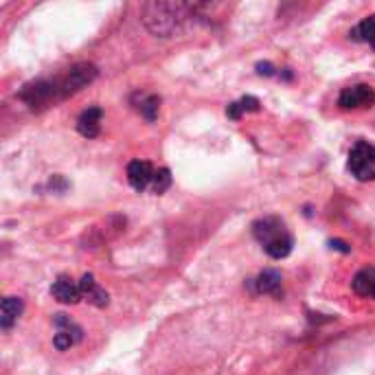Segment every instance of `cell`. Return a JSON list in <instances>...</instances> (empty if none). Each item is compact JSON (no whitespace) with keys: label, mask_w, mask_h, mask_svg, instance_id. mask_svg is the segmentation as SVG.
I'll use <instances>...</instances> for the list:
<instances>
[{"label":"cell","mask_w":375,"mask_h":375,"mask_svg":"<svg viewBox=\"0 0 375 375\" xmlns=\"http://www.w3.org/2000/svg\"><path fill=\"white\" fill-rule=\"evenodd\" d=\"M196 9L198 5L185 3H147L143 5V22L156 38H176L187 31Z\"/></svg>","instance_id":"6da1fadb"},{"label":"cell","mask_w":375,"mask_h":375,"mask_svg":"<svg viewBox=\"0 0 375 375\" xmlns=\"http://www.w3.org/2000/svg\"><path fill=\"white\" fill-rule=\"evenodd\" d=\"M254 239L263 246L266 254L273 259H286L294 248V237L288 231L286 222L277 215L261 217L252 224Z\"/></svg>","instance_id":"7a4b0ae2"},{"label":"cell","mask_w":375,"mask_h":375,"mask_svg":"<svg viewBox=\"0 0 375 375\" xmlns=\"http://www.w3.org/2000/svg\"><path fill=\"white\" fill-rule=\"evenodd\" d=\"M347 167L351 176L360 180V183L375 180V145L367 141H358L349 152Z\"/></svg>","instance_id":"3957f363"},{"label":"cell","mask_w":375,"mask_h":375,"mask_svg":"<svg viewBox=\"0 0 375 375\" xmlns=\"http://www.w3.org/2000/svg\"><path fill=\"white\" fill-rule=\"evenodd\" d=\"M375 103V90L367 84H355L349 88H342L338 97V106L342 110H358V108H371Z\"/></svg>","instance_id":"277c9868"},{"label":"cell","mask_w":375,"mask_h":375,"mask_svg":"<svg viewBox=\"0 0 375 375\" xmlns=\"http://www.w3.org/2000/svg\"><path fill=\"white\" fill-rule=\"evenodd\" d=\"M55 327H57V334L53 338V344L59 349V351H66L70 347H75L77 342H82L84 338V332L79 325H75L66 314H55L53 319Z\"/></svg>","instance_id":"5b68a950"},{"label":"cell","mask_w":375,"mask_h":375,"mask_svg":"<svg viewBox=\"0 0 375 375\" xmlns=\"http://www.w3.org/2000/svg\"><path fill=\"white\" fill-rule=\"evenodd\" d=\"M154 176H156V169L152 167V162L147 160H132L128 164V183L137 191H145L152 187Z\"/></svg>","instance_id":"8992f818"},{"label":"cell","mask_w":375,"mask_h":375,"mask_svg":"<svg viewBox=\"0 0 375 375\" xmlns=\"http://www.w3.org/2000/svg\"><path fill=\"white\" fill-rule=\"evenodd\" d=\"M51 294L55 301L64 303V305H77L82 301L79 281H72L68 277H57L51 286Z\"/></svg>","instance_id":"52a82bcc"},{"label":"cell","mask_w":375,"mask_h":375,"mask_svg":"<svg viewBox=\"0 0 375 375\" xmlns=\"http://www.w3.org/2000/svg\"><path fill=\"white\" fill-rule=\"evenodd\" d=\"M79 290H82V298H84V301H88L90 305H95V307H108L110 294L99 286L93 275H84V277L79 279Z\"/></svg>","instance_id":"ba28073f"},{"label":"cell","mask_w":375,"mask_h":375,"mask_svg":"<svg viewBox=\"0 0 375 375\" xmlns=\"http://www.w3.org/2000/svg\"><path fill=\"white\" fill-rule=\"evenodd\" d=\"M101 116H103V110L93 106V108H88L79 114L77 118V130L82 137L86 139H97L99 137V132H101Z\"/></svg>","instance_id":"9c48e42d"},{"label":"cell","mask_w":375,"mask_h":375,"mask_svg":"<svg viewBox=\"0 0 375 375\" xmlns=\"http://www.w3.org/2000/svg\"><path fill=\"white\" fill-rule=\"evenodd\" d=\"M22 309H24V303L20 296H5L3 307H0V327H3L5 332H9V329L18 323Z\"/></svg>","instance_id":"30bf717a"},{"label":"cell","mask_w":375,"mask_h":375,"mask_svg":"<svg viewBox=\"0 0 375 375\" xmlns=\"http://www.w3.org/2000/svg\"><path fill=\"white\" fill-rule=\"evenodd\" d=\"M254 292L281 296V273L279 270H263V273L257 277V281H254Z\"/></svg>","instance_id":"8fae6325"},{"label":"cell","mask_w":375,"mask_h":375,"mask_svg":"<svg viewBox=\"0 0 375 375\" xmlns=\"http://www.w3.org/2000/svg\"><path fill=\"white\" fill-rule=\"evenodd\" d=\"M351 288L355 294L365 296V298H375V268H362L360 273L353 277Z\"/></svg>","instance_id":"7c38bea8"},{"label":"cell","mask_w":375,"mask_h":375,"mask_svg":"<svg viewBox=\"0 0 375 375\" xmlns=\"http://www.w3.org/2000/svg\"><path fill=\"white\" fill-rule=\"evenodd\" d=\"M349 36L355 42H367V44H371V47L375 49V13L360 22Z\"/></svg>","instance_id":"4fadbf2b"},{"label":"cell","mask_w":375,"mask_h":375,"mask_svg":"<svg viewBox=\"0 0 375 375\" xmlns=\"http://www.w3.org/2000/svg\"><path fill=\"white\" fill-rule=\"evenodd\" d=\"M139 97H141V101H139L137 110L147 118V121H154L160 110V97L158 95H139Z\"/></svg>","instance_id":"5bb4252c"},{"label":"cell","mask_w":375,"mask_h":375,"mask_svg":"<svg viewBox=\"0 0 375 375\" xmlns=\"http://www.w3.org/2000/svg\"><path fill=\"white\" fill-rule=\"evenodd\" d=\"M171 187V171L169 169H158L156 171V176H154V183H152V191L154 193H158V196H160V193H164V191H167Z\"/></svg>","instance_id":"9a60e30c"},{"label":"cell","mask_w":375,"mask_h":375,"mask_svg":"<svg viewBox=\"0 0 375 375\" xmlns=\"http://www.w3.org/2000/svg\"><path fill=\"white\" fill-rule=\"evenodd\" d=\"M239 108H242V112H257L261 108V103L257 97H252V95H246L242 101H239Z\"/></svg>","instance_id":"2e32d148"},{"label":"cell","mask_w":375,"mask_h":375,"mask_svg":"<svg viewBox=\"0 0 375 375\" xmlns=\"http://www.w3.org/2000/svg\"><path fill=\"white\" fill-rule=\"evenodd\" d=\"M227 114L233 118V121H239V118H242V108H239V101H235V103H231V106L227 108Z\"/></svg>","instance_id":"e0dca14e"},{"label":"cell","mask_w":375,"mask_h":375,"mask_svg":"<svg viewBox=\"0 0 375 375\" xmlns=\"http://www.w3.org/2000/svg\"><path fill=\"white\" fill-rule=\"evenodd\" d=\"M257 72H259V75H266V77H273V75H275V66L270 64V62H261V64H257Z\"/></svg>","instance_id":"ac0fdd59"},{"label":"cell","mask_w":375,"mask_h":375,"mask_svg":"<svg viewBox=\"0 0 375 375\" xmlns=\"http://www.w3.org/2000/svg\"><path fill=\"white\" fill-rule=\"evenodd\" d=\"M329 246H332V248H336V250H342V252H349V250H351V248H349L347 244L338 242V239H334V242H329Z\"/></svg>","instance_id":"d6986e66"}]
</instances>
